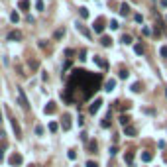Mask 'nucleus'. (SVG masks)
I'll return each instance as SVG.
<instances>
[{
	"instance_id": "obj_1",
	"label": "nucleus",
	"mask_w": 167,
	"mask_h": 167,
	"mask_svg": "<svg viewBox=\"0 0 167 167\" xmlns=\"http://www.w3.org/2000/svg\"><path fill=\"white\" fill-rule=\"evenodd\" d=\"M100 81H102L100 75H92L85 69H77V71H73L71 79L67 81L63 98L67 102H73V97H75V102L77 100H86L94 91L100 89Z\"/></svg>"
},
{
	"instance_id": "obj_2",
	"label": "nucleus",
	"mask_w": 167,
	"mask_h": 167,
	"mask_svg": "<svg viewBox=\"0 0 167 167\" xmlns=\"http://www.w3.org/2000/svg\"><path fill=\"white\" fill-rule=\"evenodd\" d=\"M16 92H18V102H20V106L24 108V110H28V108H30V104H28V98H26V94H24V91L20 89H16Z\"/></svg>"
},
{
	"instance_id": "obj_3",
	"label": "nucleus",
	"mask_w": 167,
	"mask_h": 167,
	"mask_svg": "<svg viewBox=\"0 0 167 167\" xmlns=\"http://www.w3.org/2000/svg\"><path fill=\"white\" fill-rule=\"evenodd\" d=\"M92 30L97 32V34H102V32H104V18H97V20H94Z\"/></svg>"
},
{
	"instance_id": "obj_4",
	"label": "nucleus",
	"mask_w": 167,
	"mask_h": 167,
	"mask_svg": "<svg viewBox=\"0 0 167 167\" xmlns=\"http://www.w3.org/2000/svg\"><path fill=\"white\" fill-rule=\"evenodd\" d=\"M22 161H24V159H22V155H20V154H12V155L8 157V163H10L12 167H16V165H22Z\"/></svg>"
},
{
	"instance_id": "obj_5",
	"label": "nucleus",
	"mask_w": 167,
	"mask_h": 167,
	"mask_svg": "<svg viewBox=\"0 0 167 167\" xmlns=\"http://www.w3.org/2000/svg\"><path fill=\"white\" fill-rule=\"evenodd\" d=\"M100 104H102V100H100V98H97V100H94V102L89 106V110H91V114H97L98 110H100Z\"/></svg>"
},
{
	"instance_id": "obj_6",
	"label": "nucleus",
	"mask_w": 167,
	"mask_h": 167,
	"mask_svg": "<svg viewBox=\"0 0 167 167\" xmlns=\"http://www.w3.org/2000/svg\"><path fill=\"white\" fill-rule=\"evenodd\" d=\"M20 39H22V32L12 30V32L8 34V41H20Z\"/></svg>"
},
{
	"instance_id": "obj_7",
	"label": "nucleus",
	"mask_w": 167,
	"mask_h": 167,
	"mask_svg": "<svg viewBox=\"0 0 167 167\" xmlns=\"http://www.w3.org/2000/svg\"><path fill=\"white\" fill-rule=\"evenodd\" d=\"M10 120H12V128H14V132H16V138H22V130H20V124L16 122V118H12V116H10Z\"/></svg>"
},
{
	"instance_id": "obj_8",
	"label": "nucleus",
	"mask_w": 167,
	"mask_h": 167,
	"mask_svg": "<svg viewBox=\"0 0 167 167\" xmlns=\"http://www.w3.org/2000/svg\"><path fill=\"white\" fill-rule=\"evenodd\" d=\"M94 63H97L98 67H102V69H106V67H108V63L102 59V57H98V55H94Z\"/></svg>"
},
{
	"instance_id": "obj_9",
	"label": "nucleus",
	"mask_w": 167,
	"mask_h": 167,
	"mask_svg": "<svg viewBox=\"0 0 167 167\" xmlns=\"http://www.w3.org/2000/svg\"><path fill=\"white\" fill-rule=\"evenodd\" d=\"M69 128H71V116H69V114H65V116H63V130L67 132Z\"/></svg>"
},
{
	"instance_id": "obj_10",
	"label": "nucleus",
	"mask_w": 167,
	"mask_h": 167,
	"mask_svg": "<svg viewBox=\"0 0 167 167\" xmlns=\"http://www.w3.org/2000/svg\"><path fill=\"white\" fill-rule=\"evenodd\" d=\"M124 134H126V136H136V134H138V130H136L134 126H130V124H128V126H124Z\"/></svg>"
},
{
	"instance_id": "obj_11",
	"label": "nucleus",
	"mask_w": 167,
	"mask_h": 167,
	"mask_svg": "<svg viewBox=\"0 0 167 167\" xmlns=\"http://www.w3.org/2000/svg\"><path fill=\"white\" fill-rule=\"evenodd\" d=\"M77 30H79V32H81V34L85 35V38H89V39H91V32H89V30H86V28H85L83 24H77Z\"/></svg>"
},
{
	"instance_id": "obj_12",
	"label": "nucleus",
	"mask_w": 167,
	"mask_h": 167,
	"mask_svg": "<svg viewBox=\"0 0 167 167\" xmlns=\"http://www.w3.org/2000/svg\"><path fill=\"white\" fill-rule=\"evenodd\" d=\"M57 110V106H55V102H49L45 108H43V112H45V114H53Z\"/></svg>"
},
{
	"instance_id": "obj_13",
	"label": "nucleus",
	"mask_w": 167,
	"mask_h": 167,
	"mask_svg": "<svg viewBox=\"0 0 167 167\" xmlns=\"http://www.w3.org/2000/svg\"><path fill=\"white\" fill-rule=\"evenodd\" d=\"M114 86H116V81H114V79H110V81H106V83H104V91L110 92V91H114Z\"/></svg>"
},
{
	"instance_id": "obj_14",
	"label": "nucleus",
	"mask_w": 167,
	"mask_h": 167,
	"mask_svg": "<svg viewBox=\"0 0 167 167\" xmlns=\"http://www.w3.org/2000/svg\"><path fill=\"white\" fill-rule=\"evenodd\" d=\"M100 43H102L104 47H110V45H112V38H108V35H102V38H100Z\"/></svg>"
},
{
	"instance_id": "obj_15",
	"label": "nucleus",
	"mask_w": 167,
	"mask_h": 167,
	"mask_svg": "<svg viewBox=\"0 0 167 167\" xmlns=\"http://www.w3.org/2000/svg\"><path fill=\"white\" fill-rule=\"evenodd\" d=\"M120 14H122V16H128V14H130V6H128L126 2L120 6Z\"/></svg>"
},
{
	"instance_id": "obj_16",
	"label": "nucleus",
	"mask_w": 167,
	"mask_h": 167,
	"mask_svg": "<svg viewBox=\"0 0 167 167\" xmlns=\"http://www.w3.org/2000/svg\"><path fill=\"white\" fill-rule=\"evenodd\" d=\"M151 157H154V154H149V151H144V154H142V161H151Z\"/></svg>"
},
{
	"instance_id": "obj_17",
	"label": "nucleus",
	"mask_w": 167,
	"mask_h": 167,
	"mask_svg": "<svg viewBox=\"0 0 167 167\" xmlns=\"http://www.w3.org/2000/svg\"><path fill=\"white\" fill-rule=\"evenodd\" d=\"M134 51H136L138 55H144V51H146V47H144V45H142V43H138V45L134 47Z\"/></svg>"
},
{
	"instance_id": "obj_18",
	"label": "nucleus",
	"mask_w": 167,
	"mask_h": 167,
	"mask_svg": "<svg viewBox=\"0 0 167 167\" xmlns=\"http://www.w3.org/2000/svg\"><path fill=\"white\" fill-rule=\"evenodd\" d=\"M100 126H102V128H108V126H110V112H108V114H106V118L100 122Z\"/></svg>"
},
{
	"instance_id": "obj_19",
	"label": "nucleus",
	"mask_w": 167,
	"mask_h": 167,
	"mask_svg": "<svg viewBox=\"0 0 167 167\" xmlns=\"http://www.w3.org/2000/svg\"><path fill=\"white\" fill-rule=\"evenodd\" d=\"M20 10H28V8H30V2H28V0H20Z\"/></svg>"
},
{
	"instance_id": "obj_20",
	"label": "nucleus",
	"mask_w": 167,
	"mask_h": 167,
	"mask_svg": "<svg viewBox=\"0 0 167 167\" xmlns=\"http://www.w3.org/2000/svg\"><path fill=\"white\" fill-rule=\"evenodd\" d=\"M122 43H124V45H128V43H132V35L124 34V35H122Z\"/></svg>"
},
{
	"instance_id": "obj_21",
	"label": "nucleus",
	"mask_w": 167,
	"mask_h": 167,
	"mask_svg": "<svg viewBox=\"0 0 167 167\" xmlns=\"http://www.w3.org/2000/svg\"><path fill=\"white\" fill-rule=\"evenodd\" d=\"M124 159H126V161L130 163V167H132V161H134V154H132V151H128V154H126V157H124Z\"/></svg>"
},
{
	"instance_id": "obj_22",
	"label": "nucleus",
	"mask_w": 167,
	"mask_h": 167,
	"mask_svg": "<svg viewBox=\"0 0 167 167\" xmlns=\"http://www.w3.org/2000/svg\"><path fill=\"white\" fill-rule=\"evenodd\" d=\"M10 20L14 22V24H18V22H20V16H18V12H12V14H10Z\"/></svg>"
},
{
	"instance_id": "obj_23",
	"label": "nucleus",
	"mask_w": 167,
	"mask_h": 167,
	"mask_svg": "<svg viewBox=\"0 0 167 167\" xmlns=\"http://www.w3.org/2000/svg\"><path fill=\"white\" fill-rule=\"evenodd\" d=\"M79 12H81V18H89V10H86L85 6H83V8H79Z\"/></svg>"
},
{
	"instance_id": "obj_24",
	"label": "nucleus",
	"mask_w": 167,
	"mask_h": 167,
	"mask_svg": "<svg viewBox=\"0 0 167 167\" xmlns=\"http://www.w3.org/2000/svg\"><path fill=\"white\" fill-rule=\"evenodd\" d=\"M63 35H65V30H57V32H55V35H53V38H55V39H61Z\"/></svg>"
},
{
	"instance_id": "obj_25",
	"label": "nucleus",
	"mask_w": 167,
	"mask_h": 167,
	"mask_svg": "<svg viewBox=\"0 0 167 167\" xmlns=\"http://www.w3.org/2000/svg\"><path fill=\"white\" fill-rule=\"evenodd\" d=\"M128 75H130V73H128L126 69H120V73H118V77H120V79H128Z\"/></svg>"
},
{
	"instance_id": "obj_26",
	"label": "nucleus",
	"mask_w": 167,
	"mask_h": 167,
	"mask_svg": "<svg viewBox=\"0 0 167 167\" xmlns=\"http://www.w3.org/2000/svg\"><path fill=\"white\" fill-rule=\"evenodd\" d=\"M128 122H130L128 116H120V124H122V126H128Z\"/></svg>"
},
{
	"instance_id": "obj_27",
	"label": "nucleus",
	"mask_w": 167,
	"mask_h": 167,
	"mask_svg": "<svg viewBox=\"0 0 167 167\" xmlns=\"http://www.w3.org/2000/svg\"><path fill=\"white\" fill-rule=\"evenodd\" d=\"M132 91H134V92H140V91H142V85H140V83H134V85H132Z\"/></svg>"
},
{
	"instance_id": "obj_28",
	"label": "nucleus",
	"mask_w": 167,
	"mask_h": 167,
	"mask_svg": "<svg viewBox=\"0 0 167 167\" xmlns=\"http://www.w3.org/2000/svg\"><path fill=\"white\" fill-rule=\"evenodd\" d=\"M89 151H97V142H89Z\"/></svg>"
},
{
	"instance_id": "obj_29",
	"label": "nucleus",
	"mask_w": 167,
	"mask_h": 167,
	"mask_svg": "<svg viewBox=\"0 0 167 167\" xmlns=\"http://www.w3.org/2000/svg\"><path fill=\"white\" fill-rule=\"evenodd\" d=\"M57 128H59V126H57L55 122H51V124H49V132H57Z\"/></svg>"
},
{
	"instance_id": "obj_30",
	"label": "nucleus",
	"mask_w": 167,
	"mask_h": 167,
	"mask_svg": "<svg viewBox=\"0 0 167 167\" xmlns=\"http://www.w3.org/2000/svg\"><path fill=\"white\" fill-rule=\"evenodd\" d=\"M35 8H38V10H43V0H38V2H35Z\"/></svg>"
},
{
	"instance_id": "obj_31",
	"label": "nucleus",
	"mask_w": 167,
	"mask_h": 167,
	"mask_svg": "<svg viewBox=\"0 0 167 167\" xmlns=\"http://www.w3.org/2000/svg\"><path fill=\"white\" fill-rule=\"evenodd\" d=\"M110 28H112V30H118V22L112 20V22H110Z\"/></svg>"
},
{
	"instance_id": "obj_32",
	"label": "nucleus",
	"mask_w": 167,
	"mask_h": 167,
	"mask_svg": "<svg viewBox=\"0 0 167 167\" xmlns=\"http://www.w3.org/2000/svg\"><path fill=\"white\" fill-rule=\"evenodd\" d=\"M159 53H161V57H167V47H161V51H159Z\"/></svg>"
},
{
	"instance_id": "obj_33",
	"label": "nucleus",
	"mask_w": 167,
	"mask_h": 167,
	"mask_svg": "<svg viewBox=\"0 0 167 167\" xmlns=\"http://www.w3.org/2000/svg\"><path fill=\"white\" fill-rule=\"evenodd\" d=\"M75 157H77V154H75L73 149H71V151H69V159H75Z\"/></svg>"
},
{
	"instance_id": "obj_34",
	"label": "nucleus",
	"mask_w": 167,
	"mask_h": 167,
	"mask_svg": "<svg viewBox=\"0 0 167 167\" xmlns=\"http://www.w3.org/2000/svg\"><path fill=\"white\" fill-rule=\"evenodd\" d=\"M116 151H118V148H116V146H114V148H110V155H116Z\"/></svg>"
},
{
	"instance_id": "obj_35",
	"label": "nucleus",
	"mask_w": 167,
	"mask_h": 167,
	"mask_svg": "<svg viewBox=\"0 0 167 167\" xmlns=\"http://www.w3.org/2000/svg\"><path fill=\"white\" fill-rule=\"evenodd\" d=\"M86 167H98V165L94 163V161H89V163H86Z\"/></svg>"
},
{
	"instance_id": "obj_36",
	"label": "nucleus",
	"mask_w": 167,
	"mask_h": 167,
	"mask_svg": "<svg viewBox=\"0 0 167 167\" xmlns=\"http://www.w3.org/2000/svg\"><path fill=\"white\" fill-rule=\"evenodd\" d=\"M2 159H4V154H2V149H0V161H2Z\"/></svg>"
},
{
	"instance_id": "obj_37",
	"label": "nucleus",
	"mask_w": 167,
	"mask_h": 167,
	"mask_svg": "<svg viewBox=\"0 0 167 167\" xmlns=\"http://www.w3.org/2000/svg\"><path fill=\"white\" fill-rule=\"evenodd\" d=\"M161 6H167V0H161Z\"/></svg>"
},
{
	"instance_id": "obj_38",
	"label": "nucleus",
	"mask_w": 167,
	"mask_h": 167,
	"mask_svg": "<svg viewBox=\"0 0 167 167\" xmlns=\"http://www.w3.org/2000/svg\"><path fill=\"white\" fill-rule=\"evenodd\" d=\"M165 97H167V89H165Z\"/></svg>"
}]
</instances>
